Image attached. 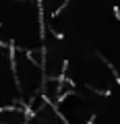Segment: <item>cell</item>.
Listing matches in <instances>:
<instances>
[{
	"mask_svg": "<svg viewBox=\"0 0 120 124\" xmlns=\"http://www.w3.org/2000/svg\"><path fill=\"white\" fill-rule=\"evenodd\" d=\"M13 70L23 106H29L37 97H41L46 83L44 66H41V50L27 52V50L13 48Z\"/></svg>",
	"mask_w": 120,
	"mask_h": 124,
	"instance_id": "6da1fadb",
	"label": "cell"
},
{
	"mask_svg": "<svg viewBox=\"0 0 120 124\" xmlns=\"http://www.w3.org/2000/svg\"><path fill=\"white\" fill-rule=\"evenodd\" d=\"M27 110H29V116L25 124H66L62 116L58 114V110L44 97H37L33 103H29Z\"/></svg>",
	"mask_w": 120,
	"mask_h": 124,
	"instance_id": "7a4b0ae2",
	"label": "cell"
}]
</instances>
